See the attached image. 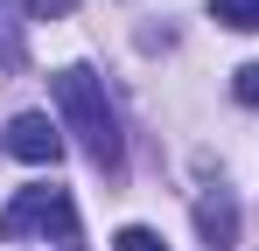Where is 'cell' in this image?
<instances>
[{"label":"cell","mask_w":259,"mask_h":251,"mask_svg":"<svg viewBox=\"0 0 259 251\" xmlns=\"http://www.w3.org/2000/svg\"><path fill=\"white\" fill-rule=\"evenodd\" d=\"M231 91H238V105H259V63H245V70H238V84H231Z\"/></svg>","instance_id":"8"},{"label":"cell","mask_w":259,"mask_h":251,"mask_svg":"<svg viewBox=\"0 0 259 251\" xmlns=\"http://www.w3.org/2000/svg\"><path fill=\"white\" fill-rule=\"evenodd\" d=\"M196 230H203L210 251L238 244V203H231V189H203V196H196Z\"/></svg>","instance_id":"4"},{"label":"cell","mask_w":259,"mask_h":251,"mask_svg":"<svg viewBox=\"0 0 259 251\" xmlns=\"http://www.w3.org/2000/svg\"><path fill=\"white\" fill-rule=\"evenodd\" d=\"M49 91H56V126L63 133H77V147H84L91 167H119V119H112V105H105V84L91 77L84 63H70V70H56L49 77Z\"/></svg>","instance_id":"1"},{"label":"cell","mask_w":259,"mask_h":251,"mask_svg":"<svg viewBox=\"0 0 259 251\" xmlns=\"http://www.w3.org/2000/svg\"><path fill=\"white\" fill-rule=\"evenodd\" d=\"M0 147H7L14 161H28V167H56L63 161V126L49 119V112H14Z\"/></svg>","instance_id":"3"},{"label":"cell","mask_w":259,"mask_h":251,"mask_svg":"<svg viewBox=\"0 0 259 251\" xmlns=\"http://www.w3.org/2000/svg\"><path fill=\"white\" fill-rule=\"evenodd\" d=\"M112 251H168V244H161V237H154L147 223H126V230L112 237Z\"/></svg>","instance_id":"6"},{"label":"cell","mask_w":259,"mask_h":251,"mask_svg":"<svg viewBox=\"0 0 259 251\" xmlns=\"http://www.w3.org/2000/svg\"><path fill=\"white\" fill-rule=\"evenodd\" d=\"M21 7H28V21H63L77 0H21Z\"/></svg>","instance_id":"7"},{"label":"cell","mask_w":259,"mask_h":251,"mask_svg":"<svg viewBox=\"0 0 259 251\" xmlns=\"http://www.w3.org/2000/svg\"><path fill=\"white\" fill-rule=\"evenodd\" d=\"M28 230H56L63 244H77V203H70V189H49V181H35V189H21L14 203L0 209V237H28Z\"/></svg>","instance_id":"2"},{"label":"cell","mask_w":259,"mask_h":251,"mask_svg":"<svg viewBox=\"0 0 259 251\" xmlns=\"http://www.w3.org/2000/svg\"><path fill=\"white\" fill-rule=\"evenodd\" d=\"M210 14L238 35H259V0H210Z\"/></svg>","instance_id":"5"}]
</instances>
